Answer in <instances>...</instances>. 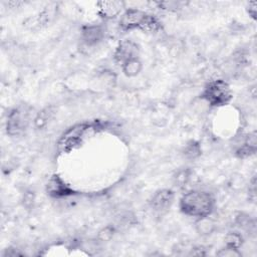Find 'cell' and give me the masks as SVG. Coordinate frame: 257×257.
I'll return each mask as SVG.
<instances>
[{
  "label": "cell",
  "instance_id": "obj_1",
  "mask_svg": "<svg viewBox=\"0 0 257 257\" xmlns=\"http://www.w3.org/2000/svg\"><path fill=\"white\" fill-rule=\"evenodd\" d=\"M216 201L212 193L203 190H191L186 192L179 201L180 211L196 219L210 217L215 209Z\"/></svg>",
  "mask_w": 257,
  "mask_h": 257
},
{
  "label": "cell",
  "instance_id": "obj_2",
  "mask_svg": "<svg viewBox=\"0 0 257 257\" xmlns=\"http://www.w3.org/2000/svg\"><path fill=\"white\" fill-rule=\"evenodd\" d=\"M118 26L122 31L139 29L144 32H156L161 28V23L152 14L137 8H127L119 16Z\"/></svg>",
  "mask_w": 257,
  "mask_h": 257
},
{
  "label": "cell",
  "instance_id": "obj_3",
  "mask_svg": "<svg viewBox=\"0 0 257 257\" xmlns=\"http://www.w3.org/2000/svg\"><path fill=\"white\" fill-rule=\"evenodd\" d=\"M201 97L211 106H223L230 102L232 91L229 84L223 79L212 80L204 87Z\"/></svg>",
  "mask_w": 257,
  "mask_h": 257
},
{
  "label": "cell",
  "instance_id": "obj_4",
  "mask_svg": "<svg viewBox=\"0 0 257 257\" xmlns=\"http://www.w3.org/2000/svg\"><path fill=\"white\" fill-rule=\"evenodd\" d=\"M28 111L23 107H15L7 115L6 131L11 137L19 136L23 133L29 122Z\"/></svg>",
  "mask_w": 257,
  "mask_h": 257
},
{
  "label": "cell",
  "instance_id": "obj_5",
  "mask_svg": "<svg viewBox=\"0 0 257 257\" xmlns=\"http://www.w3.org/2000/svg\"><path fill=\"white\" fill-rule=\"evenodd\" d=\"M175 201V192L171 189L156 191L149 201L150 208L157 214L167 213Z\"/></svg>",
  "mask_w": 257,
  "mask_h": 257
},
{
  "label": "cell",
  "instance_id": "obj_6",
  "mask_svg": "<svg viewBox=\"0 0 257 257\" xmlns=\"http://www.w3.org/2000/svg\"><path fill=\"white\" fill-rule=\"evenodd\" d=\"M137 57H140V47L132 39L121 40L113 52V59L118 65Z\"/></svg>",
  "mask_w": 257,
  "mask_h": 257
},
{
  "label": "cell",
  "instance_id": "obj_7",
  "mask_svg": "<svg viewBox=\"0 0 257 257\" xmlns=\"http://www.w3.org/2000/svg\"><path fill=\"white\" fill-rule=\"evenodd\" d=\"M98 14L104 19H111L121 15L125 10V3L121 1H102L96 3Z\"/></svg>",
  "mask_w": 257,
  "mask_h": 257
},
{
  "label": "cell",
  "instance_id": "obj_8",
  "mask_svg": "<svg viewBox=\"0 0 257 257\" xmlns=\"http://www.w3.org/2000/svg\"><path fill=\"white\" fill-rule=\"evenodd\" d=\"M104 36V29L101 25L92 24L86 25L81 30V39L87 46L96 45L102 40Z\"/></svg>",
  "mask_w": 257,
  "mask_h": 257
},
{
  "label": "cell",
  "instance_id": "obj_9",
  "mask_svg": "<svg viewBox=\"0 0 257 257\" xmlns=\"http://www.w3.org/2000/svg\"><path fill=\"white\" fill-rule=\"evenodd\" d=\"M256 152V133L253 132L247 135L241 145L236 149V155L239 158H246L254 155Z\"/></svg>",
  "mask_w": 257,
  "mask_h": 257
},
{
  "label": "cell",
  "instance_id": "obj_10",
  "mask_svg": "<svg viewBox=\"0 0 257 257\" xmlns=\"http://www.w3.org/2000/svg\"><path fill=\"white\" fill-rule=\"evenodd\" d=\"M47 192L53 197H65L70 195L72 191L64 184V182L58 177L53 176L47 183Z\"/></svg>",
  "mask_w": 257,
  "mask_h": 257
},
{
  "label": "cell",
  "instance_id": "obj_11",
  "mask_svg": "<svg viewBox=\"0 0 257 257\" xmlns=\"http://www.w3.org/2000/svg\"><path fill=\"white\" fill-rule=\"evenodd\" d=\"M123 74L126 77H135L140 74L143 69V62L140 57L130 59L120 65Z\"/></svg>",
  "mask_w": 257,
  "mask_h": 257
},
{
  "label": "cell",
  "instance_id": "obj_12",
  "mask_svg": "<svg viewBox=\"0 0 257 257\" xmlns=\"http://www.w3.org/2000/svg\"><path fill=\"white\" fill-rule=\"evenodd\" d=\"M196 229L201 235H210L215 230V223L209 217L200 218L196 221Z\"/></svg>",
  "mask_w": 257,
  "mask_h": 257
},
{
  "label": "cell",
  "instance_id": "obj_13",
  "mask_svg": "<svg viewBox=\"0 0 257 257\" xmlns=\"http://www.w3.org/2000/svg\"><path fill=\"white\" fill-rule=\"evenodd\" d=\"M224 241H225V247L239 250L243 245L244 240L241 233L237 231H231L226 234Z\"/></svg>",
  "mask_w": 257,
  "mask_h": 257
},
{
  "label": "cell",
  "instance_id": "obj_14",
  "mask_svg": "<svg viewBox=\"0 0 257 257\" xmlns=\"http://www.w3.org/2000/svg\"><path fill=\"white\" fill-rule=\"evenodd\" d=\"M190 178H191V170L189 168H182L175 173L173 177V181L176 187L184 188L188 184Z\"/></svg>",
  "mask_w": 257,
  "mask_h": 257
},
{
  "label": "cell",
  "instance_id": "obj_15",
  "mask_svg": "<svg viewBox=\"0 0 257 257\" xmlns=\"http://www.w3.org/2000/svg\"><path fill=\"white\" fill-rule=\"evenodd\" d=\"M183 154H184V156H185L187 159L194 160V159L198 158V157L201 155V147H200L199 143H197V142H195V141L189 142V143L185 146L184 151H183Z\"/></svg>",
  "mask_w": 257,
  "mask_h": 257
},
{
  "label": "cell",
  "instance_id": "obj_16",
  "mask_svg": "<svg viewBox=\"0 0 257 257\" xmlns=\"http://www.w3.org/2000/svg\"><path fill=\"white\" fill-rule=\"evenodd\" d=\"M158 7L163 10L167 11H177L182 8L183 3L179 1H162V2H156Z\"/></svg>",
  "mask_w": 257,
  "mask_h": 257
},
{
  "label": "cell",
  "instance_id": "obj_17",
  "mask_svg": "<svg viewBox=\"0 0 257 257\" xmlns=\"http://www.w3.org/2000/svg\"><path fill=\"white\" fill-rule=\"evenodd\" d=\"M218 256H222V257H233V256H240L241 253L239 252L238 249H232V248H228V247H224L223 249H220V251H218L216 253Z\"/></svg>",
  "mask_w": 257,
  "mask_h": 257
},
{
  "label": "cell",
  "instance_id": "obj_18",
  "mask_svg": "<svg viewBox=\"0 0 257 257\" xmlns=\"http://www.w3.org/2000/svg\"><path fill=\"white\" fill-rule=\"evenodd\" d=\"M257 2L256 1H253V2H249L246 9H247V12L249 14V16L255 20L256 19V12H257Z\"/></svg>",
  "mask_w": 257,
  "mask_h": 257
},
{
  "label": "cell",
  "instance_id": "obj_19",
  "mask_svg": "<svg viewBox=\"0 0 257 257\" xmlns=\"http://www.w3.org/2000/svg\"><path fill=\"white\" fill-rule=\"evenodd\" d=\"M255 184H256L255 177H253V179H252V181H251V183L249 185V198L252 200V202L255 201V197H256V194H255V192H256V189H255L256 185Z\"/></svg>",
  "mask_w": 257,
  "mask_h": 257
}]
</instances>
